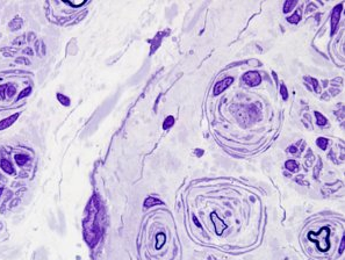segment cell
Returning <instances> with one entry per match:
<instances>
[{
  "label": "cell",
  "instance_id": "cell-6",
  "mask_svg": "<svg viewBox=\"0 0 345 260\" xmlns=\"http://www.w3.org/2000/svg\"><path fill=\"white\" fill-rule=\"evenodd\" d=\"M15 162L19 166H23L24 164L28 162V156L26 155H16L15 156Z\"/></svg>",
  "mask_w": 345,
  "mask_h": 260
},
{
  "label": "cell",
  "instance_id": "cell-14",
  "mask_svg": "<svg viewBox=\"0 0 345 260\" xmlns=\"http://www.w3.org/2000/svg\"><path fill=\"white\" fill-rule=\"evenodd\" d=\"M316 143H317V145H318L321 149H323V150L327 148V145H328V141H327L325 138H323V137H320Z\"/></svg>",
  "mask_w": 345,
  "mask_h": 260
},
{
  "label": "cell",
  "instance_id": "cell-2",
  "mask_svg": "<svg viewBox=\"0 0 345 260\" xmlns=\"http://www.w3.org/2000/svg\"><path fill=\"white\" fill-rule=\"evenodd\" d=\"M233 82H234V79L231 77H228V78H225L223 80L218 82V84L215 85V87H214V94H220L221 92H223L227 87L230 86V84H233Z\"/></svg>",
  "mask_w": 345,
  "mask_h": 260
},
{
  "label": "cell",
  "instance_id": "cell-5",
  "mask_svg": "<svg viewBox=\"0 0 345 260\" xmlns=\"http://www.w3.org/2000/svg\"><path fill=\"white\" fill-rule=\"evenodd\" d=\"M1 169L6 172V173H8V174H12V173L14 172L12 165H11V163L8 162L7 159H2V160H1Z\"/></svg>",
  "mask_w": 345,
  "mask_h": 260
},
{
  "label": "cell",
  "instance_id": "cell-17",
  "mask_svg": "<svg viewBox=\"0 0 345 260\" xmlns=\"http://www.w3.org/2000/svg\"><path fill=\"white\" fill-rule=\"evenodd\" d=\"M281 95L284 98V100H287V91H286L285 85H281Z\"/></svg>",
  "mask_w": 345,
  "mask_h": 260
},
{
  "label": "cell",
  "instance_id": "cell-18",
  "mask_svg": "<svg viewBox=\"0 0 345 260\" xmlns=\"http://www.w3.org/2000/svg\"><path fill=\"white\" fill-rule=\"evenodd\" d=\"M5 88H7V85H2L1 87H0V97L4 98V91H5Z\"/></svg>",
  "mask_w": 345,
  "mask_h": 260
},
{
  "label": "cell",
  "instance_id": "cell-19",
  "mask_svg": "<svg viewBox=\"0 0 345 260\" xmlns=\"http://www.w3.org/2000/svg\"><path fill=\"white\" fill-rule=\"evenodd\" d=\"M296 151H298V149L295 148V146H291V148H289V152H292V153H295Z\"/></svg>",
  "mask_w": 345,
  "mask_h": 260
},
{
  "label": "cell",
  "instance_id": "cell-16",
  "mask_svg": "<svg viewBox=\"0 0 345 260\" xmlns=\"http://www.w3.org/2000/svg\"><path fill=\"white\" fill-rule=\"evenodd\" d=\"M15 92H16V89H15L14 86H12V85H11V86H8V85H7V95H8V97H12V95H14Z\"/></svg>",
  "mask_w": 345,
  "mask_h": 260
},
{
  "label": "cell",
  "instance_id": "cell-20",
  "mask_svg": "<svg viewBox=\"0 0 345 260\" xmlns=\"http://www.w3.org/2000/svg\"><path fill=\"white\" fill-rule=\"evenodd\" d=\"M1 192H2V188H0V194H1Z\"/></svg>",
  "mask_w": 345,
  "mask_h": 260
},
{
  "label": "cell",
  "instance_id": "cell-1",
  "mask_svg": "<svg viewBox=\"0 0 345 260\" xmlns=\"http://www.w3.org/2000/svg\"><path fill=\"white\" fill-rule=\"evenodd\" d=\"M243 80L245 82V84H248L249 86H257L258 84H260L262 82V78H260V74L256 71H252V72H248L243 75Z\"/></svg>",
  "mask_w": 345,
  "mask_h": 260
},
{
  "label": "cell",
  "instance_id": "cell-13",
  "mask_svg": "<svg viewBox=\"0 0 345 260\" xmlns=\"http://www.w3.org/2000/svg\"><path fill=\"white\" fill-rule=\"evenodd\" d=\"M30 92H31V87H27V88H24L22 92L19 94V97H18V100H20V99H23V98L28 97V95L30 94Z\"/></svg>",
  "mask_w": 345,
  "mask_h": 260
},
{
  "label": "cell",
  "instance_id": "cell-12",
  "mask_svg": "<svg viewBox=\"0 0 345 260\" xmlns=\"http://www.w3.org/2000/svg\"><path fill=\"white\" fill-rule=\"evenodd\" d=\"M295 5H296V1H291V0L286 1V2H285V6H284V12H285V13H287V12H289V11L292 9L293 6H295Z\"/></svg>",
  "mask_w": 345,
  "mask_h": 260
},
{
  "label": "cell",
  "instance_id": "cell-11",
  "mask_svg": "<svg viewBox=\"0 0 345 260\" xmlns=\"http://www.w3.org/2000/svg\"><path fill=\"white\" fill-rule=\"evenodd\" d=\"M173 123H174V119H173V116H169V117L164 121L163 128H164V129H169V128H171V127L173 126Z\"/></svg>",
  "mask_w": 345,
  "mask_h": 260
},
{
  "label": "cell",
  "instance_id": "cell-4",
  "mask_svg": "<svg viewBox=\"0 0 345 260\" xmlns=\"http://www.w3.org/2000/svg\"><path fill=\"white\" fill-rule=\"evenodd\" d=\"M340 12H342V5H338L337 7L334 9V12H332V22H331V26H332V33H335V30H336V27H337L338 20H339Z\"/></svg>",
  "mask_w": 345,
  "mask_h": 260
},
{
  "label": "cell",
  "instance_id": "cell-3",
  "mask_svg": "<svg viewBox=\"0 0 345 260\" xmlns=\"http://www.w3.org/2000/svg\"><path fill=\"white\" fill-rule=\"evenodd\" d=\"M19 113H16V114H14V115H12V116H9V117H6V119H4L2 121H0V130H4V129H6V128H8L9 126H12L13 123L15 122V120L19 117Z\"/></svg>",
  "mask_w": 345,
  "mask_h": 260
},
{
  "label": "cell",
  "instance_id": "cell-10",
  "mask_svg": "<svg viewBox=\"0 0 345 260\" xmlns=\"http://www.w3.org/2000/svg\"><path fill=\"white\" fill-rule=\"evenodd\" d=\"M315 116H316V121H317V124H318V126H324V124L327 123V119L323 116L321 113L315 111Z\"/></svg>",
  "mask_w": 345,
  "mask_h": 260
},
{
  "label": "cell",
  "instance_id": "cell-15",
  "mask_svg": "<svg viewBox=\"0 0 345 260\" xmlns=\"http://www.w3.org/2000/svg\"><path fill=\"white\" fill-rule=\"evenodd\" d=\"M299 20H300V14H299L298 12H295L291 18H288V21L291 23H298Z\"/></svg>",
  "mask_w": 345,
  "mask_h": 260
},
{
  "label": "cell",
  "instance_id": "cell-9",
  "mask_svg": "<svg viewBox=\"0 0 345 260\" xmlns=\"http://www.w3.org/2000/svg\"><path fill=\"white\" fill-rule=\"evenodd\" d=\"M57 99L63 106H70V99L65 95H63L62 93H57Z\"/></svg>",
  "mask_w": 345,
  "mask_h": 260
},
{
  "label": "cell",
  "instance_id": "cell-7",
  "mask_svg": "<svg viewBox=\"0 0 345 260\" xmlns=\"http://www.w3.org/2000/svg\"><path fill=\"white\" fill-rule=\"evenodd\" d=\"M156 204H162V202L155 197H148L145 202H144V206L145 207H152V206H156Z\"/></svg>",
  "mask_w": 345,
  "mask_h": 260
},
{
  "label": "cell",
  "instance_id": "cell-8",
  "mask_svg": "<svg viewBox=\"0 0 345 260\" xmlns=\"http://www.w3.org/2000/svg\"><path fill=\"white\" fill-rule=\"evenodd\" d=\"M285 166H286V169H287V170H289V171H292V172H295L296 170H298V167H299L298 163H296V162H294V160H288V162H286Z\"/></svg>",
  "mask_w": 345,
  "mask_h": 260
}]
</instances>
